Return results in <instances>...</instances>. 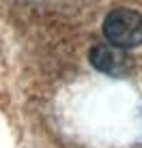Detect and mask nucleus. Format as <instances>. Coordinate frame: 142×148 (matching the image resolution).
I'll return each mask as SVG.
<instances>
[{
  "label": "nucleus",
  "instance_id": "f257e3e1",
  "mask_svg": "<svg viewBox=\"0 0 142 148\" xmlns=\"http://www.w3.org/2000/svg\"><path fill=\"white\" fill-rule=\"evenodd\" d=\"M103 34L114 47H138L142 43V15L131 9H114L103 22Z\"/></svg>",
  "mask_w": 142,
  "mask_h": 148
},
{
  "label": "nucleus",
  "instance_id": "f03ea898",
  "mask_svg": "<svg viewBox=\"0 0 142 148\" xmlns=\"http://www.w3.org/2000/svg\"><path fill=\"white\" fill-rule=\"evenodd\" d=\"M88 58H90V64L97 71L112 75V77H123L134 67V62L125 54V49L114 47V45H97V47L90 49Z\"/></svg>",
  "mask_w": 142,
  "mask_h": 148
}]
</instances>
